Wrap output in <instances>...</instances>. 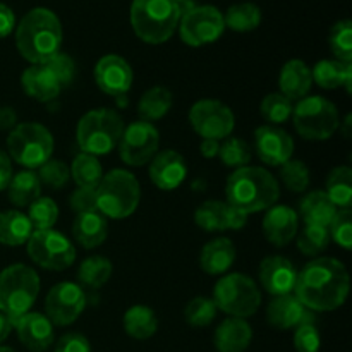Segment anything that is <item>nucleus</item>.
<instances>
[{
    "label": "nucleus",
    "mask_w": 352,
    "mask_h": 352,
    "mask_svg": "<svg viewBox=\"0 0 352 352\" xmlns=\"http://www.w3.org/2000/svg\"><path fill=\"white\" fill-rule=\"evenodd\" d=\"M322 346L320 332L311 322L296 327L294 347L298 352H318Z\"/></svg>",
    "instance_id": "obj_48"
},
{
    "label": "nucleus",
    "mask_w": 352,
    "mask_h": 352,
    "mask_svg": "<svg viewBox=\"0 0 352 352\" xmlns=\"http://www.w3.org/2000/svg\"><path fill=\"white\" fill-rule=\"evenodd\" d=\"M158 329L157 315L151 308L136 305L129 308L124 315V330L129 337L136 340H146L155 336Z\"/></svg>",
    "instance_id": "obj_32"
},
{
    "label": "nucleus",
    "mask_w": 352,
    "mask_h": 352,
    "mask_svg": "<svg viewBox=\"0 0 352 352\" xmlns=\"http://www.w3.org/2000/svg\"><path fill=\"white\" fill-rule=\"evenodd\" d=\"M298 270L284 256H267L260 263V282L268 294L287 296L294 292Z\"/></svg>",
    "instance_id": "obj_18"
},
{
    "label": "nucleus",
    "mask_w": 352,
    "mask_h": 352,
    "mask_svg": "<svg viewBox=\"0 0 352 352\" xmlns=\"http://www.w3.org/2000/svg\"><path fill=\"white\" fill-rule=\"evenodd\" d=\"M349 274L336 258L313 260L298 274L296 298L309 311H333L349 296Z\"/></svg>",
    "instance_id": "obj_1"
},
{
    "label": "nucleus",
    "mask_w": 352,
    "mask_h": 352,
    "mask_svg": "<svg viewBox=\"0 0 352 352\" xmlns=\"http://www.w3.org/2000/svg\"><path fill=\"white\" fill-rule=\"evenodd\" d=\"M55 352H91V346L82 333L71 332L58 339Z\"/></svg>",
    "instance_id": "obj_51"
},
{
    "label": "nucleus",
    "mask_w": 352,
    "mask_h": 352,
    "mask_svg": "<svg viewBox=\"0 0 352 352\" xmlns=\"http://www.w3.org/2000/svg\"><path fill=\"white\" fill-rule=\"evenodd\" d=\"M219 157L226 167L230 168H243L248 167L253 157V150L250 144L239 138H226L223 143L220 144Z\"/></svg>",
    "instance_id": "obj_38"
},
{
    "label": "nucleus",
    "mask_w": 352,
    "mask_h": 352,
    "mask_svg": "<svg viewBox=\"0 0 352 352\" xmlns=\"http://www.w3.org/2000/svg\"><path fill=\"white\" fill-rule=\"evenodd\" d=\"M122 133L124 120L116 110L96 109L81 117L76 129V140L82 153L98 157L116 150Z\"/></svg>",
    "instance_id": "obj_7"
},
{
    "label": "nucleus",
    "mask_w": 352,
    "mask_h": 352,
    "mask_svg": "<svg viewBox=\"0 0 352 352\" xmlns=\"http://www.w3.org/2000/svg\"><path fill=\"white\" fill-rule=\"evenodd\" d=\"M31 226L34 230H48L55 226L58 219V206L50 198H38L30 205L28 213Z\"/></svg>",
    "instance_id": "obj_41"
},
{
    "label": "nucleus",
    "mask_w": 352,
    "mask_h": 352,
    "mask_svg": "<svg viewBox=\"0 0 352 352\" xmlns=\"http://www.w3.org/2000/svg\"><path fill=\"white\" fill-rule=\"evenodd\" d=\"M28 215L17 210H6L0 212V244L3 246H21L28 243L33 234Z\"/></svg>",
    "instance_id": "obj_30"
},
{
    "label": "nucleus",
    "mask_w": 352,
    "mask_h": 352,
    "mask_svg": "<svg viewBox=\"0 0 352 352\" xmlns=\"http://www.w3.org/2000/svg\"><path fill=\"white\" fill-rule=\"evenodd\" d=\"M280 179L292 192H305L309 186V168L302 160H289L280 165Z\"/></svg>",
    "instance_id": "obj_45"
},
{
    "label": "nucleus",
    "mask_w": 352,
    "mask_h": 352,
    "mask_svg": "<svg viewBox=\"0 0 352 352\" xmlns=\"http://www.w3.org/2000/svg\"><path fill=\"white\" fill-rule=\"evenodd\" d=\"M12 179V164H10L9 155L0 150V191H6Z\"/></svg>",
    "instance_id": "obj_54"
},
{
    "label": "nucleus",
    "mask_w": 352,
    "mask_h": 352,
    "mask_svg": "<svg viewBox=\"0 0 352 352\" xmlns=\"http://www.w3.org/2000/svg\"><path fill=\"white\" fill-rule=\"evenodd\" d=\"M254 150L263 164L280 167L292 158L294 140L287 131L268 124L254 131Z\"/></svg>",
    "instance_id": "obj_16"
},
{
    "label": "nucleus",
    "mask_w": 352,
    "mask_h": 352,
    "mask_svg": "<svg viewBox=\"0 0 352 352\" xmlns=\"http://www.w3.org/2000/svg\"><path fill=\"white\" fill-rule=\"evenodd\" d=\"M69 170H71V177L74 179L78 188L96 189V186L100 184L103 177V168L98 158L82 153V151L72 160V167Z\"/></svg>",
    "instance_id": "obj_36"
},
{
    "label": "nucleus",
    "mask_w": 352,
    "mask_h": 352,
    "mask_svg": "<svg viewBox=\"0 0 352 352\" xmlns=\"http://www.w3.org/2000/svg\"><path fill=\"white\" fill-rule=\"evenodd\" d=\"M71 208L78 215L89 212H98L96 208V189L93 188H78L71 196Z\"/></svg>",
    "instance_id": "obj_50"
},
{
    "label": "nucleus",
    "mask_w": 352,
    "mask_h": 352,
    "mask_svg": "<svg viewBox=\"0 0 352 352\" xmlns=\"http://www.w3.org/2000/svg\"><path fill=\"white\" fill-rule=\"evenodd\" d=\"M41 195V182L33 170H23L12 175L9 186H7V196L12 205L17 208L30 206L36 201Z\"/></svg>",
    "instance_id": "obj_31"
},
{
    "label": "nucleus",
    "mask_w": 352,
    "mask_h": 352,
    "mask_svg": "<svg viewBox=\"0 0 352 352\" xmlns=\"http://www.w3.org/2000/svg\"><path fill=\"white\" fill-rule=\"evenodd\" d=\"M253 339V330L250 323L243 318H227L219 325L213 336L219 352H244Z\"/></svg>",
    "instance_id": "obj_24"
},
{
    "label": "nucleus",
    "mask_w": 352,
    "mask_h": 352,
    "mask_svg": "<svg viewBox=\"0 0 352 352\" xmlns=\"http://www.w3.org/2000/svg\"><path fill=\"white\" fill-rule=\"evenodd\" d=\"M140 199V182L124 168L110 170L96 186V208L107 219H127L136 212Z\"/></svg>",
    "instance_id": "obj_5"
},
{
    "label": "nucleus",
    "mask_w": 352,
    "mask_h": 352,
    "mask_svg": "<svg viewBox=\"0 0 352 352\" xmlns=\"http://www.w3.org/2000/svg\"><path fill=\"white\" fill-rule=\"evenodd\" d=\"M133 69L119 55H105L95 65V81L103 93L122 96L133 86Z\"/></svg>",
    "instance_id": "obj_17"
},
{
    "label": "nucleus",
    "mask_w": 352,
    "mask_h": 352,
    "mask_svg": "<svg viewBox=\"0 0 352 352\" xmlns=\"http://www.w3.org/2000/svg\"><path fill=\"white\" fill-rule=\"evenodd\" d=\"M107 219L100 212L81 213L72 223V236L85 250L98 248L107 239Z\"/></svg>",
    "instance_id": "obj_27"
},
{
    "label": "nucleus",
    "mask_w": 352,
    "mask_h": 352,
    "mask_svg": "<svg viewBox=\"0 0 352 352\" xmlns=\"http://www.w3.org/2000/svg\"><path fill=\"white\" fill-rule=\"evenodd\" d=\"M172 102L174 98H172L170 89L164 88V86H155L141 96L140 103H138V113L144 122L160 120L172 109Z\"/></svg>",
    "instance_id": "obj_33"
},
{
    "label": "nucleus",
    "mask_w": 352,
    "mask_h": 352,
    "mask_svg": "<svg viewBox=\"0 0 352 352\" xmlns=\"http://www.w3.org/2000/svg\"><path fill=\"white\" fill-rule=\"evenodd\" d=\"M21 86L30 98L47 103L58 96L62 86L54 72L45 64H36L28 67L21 76Z\"/></svg>",
    "instance_id": "obj_23"
},
{
    "label": "nucleus",
    "mask_w": 352,
    "mask_h": 352,
    "mask_svg": "<svg viewBox=\"0 0 352 352\" xmlns=\"http://www.w3.org/2000/svg\"><path fill=\"white\" fill-rule=\"evenodd\" d=\"M223 23H226V28L239 31V33L253 31L261 23V10L260 7L251 2L234 3L223 14Z\"/></svg>",
    "instance_id": "obj_35"
},
{
    "label": "nucleus",
    "mask_w": 352,
    "mask_h": 352,
    "mask_svg": "<svg viewBox=\"0 0 352 352\" xmlns=\"http://www.w3.org/2000/svg\"><path fill=\"white\" fill-rule=\"evenodd\" d=\"M179 19L181 6L174 0H133L131 6V26L144 43H165L177 30Z\"/></svg>",
    "instance_id": "obj_4"
},
{
    "label": "nucleus",
    "mask_w": 352,
    "mask_h": 352,
    "mask_svg": "<svg viewBox=\"0 0 352 352\" xmlns=\"http://www.w3.org/2000/svg\"><path fill=\"white\" fill-rule=\"evenodd\" d=\"M189 122L203 140H226L236 126L230 107L219 100H199L189 110Z\"/></svg>",
    "instance_id": "obj_14"
},
{
    "label": "nucleus",
    "mask_w": 352,
    "mask_h": 352,
    "mask_svg": "<svg viewBox=\"0 0 352 352\" xmlns=\"http://www.w3.org/2000/svg\"><path fill=\"white\" fill-rule=\"evenodd\" d=\"M330 234L327 227L306 226L298 237V250L306 256H316L329 248Z\"/></svg>",
    "instance_id": "obj_43"
},
{
    "label": "nucleus",
    "mask_w": 352,
    "mask_h": 352,
    "mask_svg": "<svg viewBox=\"0 0 352 352\" xmlns=\"http://www.w3.org/2000/svg\"><path fill=\"white\" fill-rule=\"evenodd\" d=\"M86 308V294L74 282H60L50 289L45 299V316L52 325L67 327L81 316Z\"/></svg>",
    "instance_id": "obj_15"
},
{
    "label": "nucleus",
    "mask_w": 352,
    "mask_h": 352,
    "mask_svg": "<svg viewBox=\"0 0 352 352\" xmlns=\"http://www.w3.org/2000/svg\"><path fill=\"white\" fill-rule=\"evenodd\" d=\"M330 48L337 60L344 64L352 62V23L351 21H339L330 31Z\"/></svg>",
    "instance_id": "obj_42"
},
{
    "label": "nucleus",
    "mask_w": 352,
    "mask_h": 352,
    "mask_svg": "<svg viewBox=\"0 0 352 352\" xmlns=\"http://www.w3.org/2000/svg\"><path fill=\"white\" fill-rule=\"evenodd\" d=\"M248 223V215L243 213L241 210L234 208V206L227 205L226 206V215H223V229H232L239 230L243 227H246Z\"/></svg>",
    "instance_id": "obj_52"
},
{
    "label": "nucleus",
    "mask_w": 352,
    "mask_h": 352,
    "mask_svg": "<svg viewBox=\"0 0 352 352\" xmlns=\"http://www.w3.org/2000/svg\"><path fill=\"white\" fill-rule=\"evenodd\" d=\"M38 179H40L41 184L48 186L54 191H58L64 186H67L69 179H71V170H69L67 165L60 160H48L47 164H43L38 172Z\"/></svg>",
    "instance_id": "obj_46"
},
{
    "label": "nucleus",
    "mask_w": 352,
    "mask_h": 352,
    "mask_svg": "<svg viewBox=\"0 0 352 352\" xmlns=\"http://www.w3.org/2000/svg\"><path fill=\"white\" fill-rule=\"evenodd\" d=\"M7 150L16 164L33 170L52 158L54 136L43 124H17L7 138Z\"/></svg>",
    "instance_id": "obj_9"
},
{
    "label": "nucleus",
    "mask_w": 352,
    "mask_h": 352,
    "mask_svg": "<svg viewBox=\"0 0 352 352\" xmlns=\"http://www.w3.org/2000/svg\"><path fill=\"white\" fill-rule=\"evenodd\" d=\"M292 122L302 140L325 141L340 127L337 107L323 96H306L292 109Z\"/></svg>",
    "instance_id": "obj_8"
},
{
    "label": "nucleus",
    "mask_w": 352,
    "mask_h": 352,
    "mask_svg": "<svg viewBox=\"0 0 352 352\" xmlns=\"http://www.w3.org/2000/svg\"><path fill=\"white\" fill-rule=\"evenodd\" d=\"M16 122V113L9 107H2L0 109V129H6V127L14 126Z\"/></svg>",
    "instance_id": "obj_56"
},
{
    "label": "nucleus",
    "mask_w": 352,
    "mask_h": 352,
    "mask_svg": "<svg viewBox=\"0 0 352 352\" xmlns=\"http://www.w3.org/2000/svg\"><path fill=\"white\" fill-rule=\"evenodd\" d=\"M14 26H16V17H14V12L6 6V3L0 2V40L9 36V34L12 33Z\"/></svg>",
    "instance_id": "obj_53"
},
{
    "label": "nucleus",
    "mask_w": 352,
    "mask_h": 352,
    "mask_svg": "<svg viewBox=\"0 0 352 352\" xmlns=\"http://www.w3.org/2000/svg\"><path fill=\"white\" fill-rule=\"evenodd\" d=\"M184 316L189 325L196 327V329H203V327H208L215 320L217 306L213 299L199 296V298H195L186 306Z\"/></svg>",
    "instance_id": "obj_44"
},
{
    "label": "nucleus",
    "mask_w": 352,
    "mask_h": 352,
    "mask_svg": "<svg viewBox=\"0 0 352 352\" xmlns=\"http://www.w3.org/2000/svg\"><path fill=\"white\" fill-rule=\"evenodd\" d=\"M174 2H177L179 6H184V3H188L189 0H174Z\"/></svg>",
    "instance_id": "obj_60"
},
{
    "label": "nucleus",
    "mask_w": 352,
    "mask_h": 352,
    "mask_svg": "<svg viewBox=\"0 0 352 352\" xmlns=\"http://www.w3.org/2000/svg\"><path fill=\"white\" fill-rule=\"evenodd\" d=\"M226 196L227 205L250 215L272 208L280 196V188L267 168L248 165L227 179Z\"/></svg>",
    "instance_id": "obj_3"
},
{
    "label": "nucleus",
    "mask_w": 352,
    "mask_h": 352,
    "mask_svg": "<svg viewBox=\"0 0 352 352\" xmlns=\"http://www.w3.org/2000/svg\"><path fill=\"white\" fill-rule=\"evenodd\" d=\"M220 150V143L215 140H203L201 144H199V151L205 158H213L219 155Z\"/></svg>",
    "instance_id": "obj_55"
},
{
    "label": "nucleus",
    "mask_w": 352,
    "mask_h": 352,
    "mask_svg": "<svg viewBox=\"0 0 352 352\" xmlns=\"http://www.w3.org/2000/svg\"><path fill=\"white\" fill-rule=\"evenodd\" d=\"M311 78L320 88L336 89L344 86L346 91L352 93V65L339 60H320L313 67Z\"/></svg>",
    "instance_id": "obj_29"
},
{
    "label": "nucleus",
    "mask_w": 352,
    "mask_h": 352,
    "mask_svg": "<svg viewBox=\"0 0 352 352\" xmlns=\"http://www.w3.org/2000/svg\"><path fill=\"white\" fill-rule=\"evenodd\" d=\"M349 126H351V116L346 119V138H349Z\"/></svg>",
    "instance_id": "obj_58"
},
{
    "label": "nucleus",
    "mask_w": 352,
    "mask_h": 352,
    "mask_svg": "<svg viewBox=\"0 0 352 352\" xmlns=\"http://www.w3.org/2000/svg\"><path fill=\"white\" fill-rule=\"evenodd\" d=\"M28 254L41 268L60 272L76 260V250L71 241L54 229L33 230L28 239Z\"/></svg>",
    "instance_id": "obj_12"
},
{
    "label": "nucleus",
    "mask_w": 352,
    "mask_h": 352,
    "mask_svg": "<svg viewBox=\"0 0 352 352\" xmlns=\"http://www.w3.org/2000/svg\"><path fill=\"white\" fill-rule=\"evenodd\" d=\"M217 309L232 318H250L261 305V292L253 278L243 274H229L217 282L213 289Z\"/></svg>",
    "instance_id": "obj_10"
},
{
    "label": "nucleus",
    "mask_w": 352,
    "mask_h": 352,
    "mask_svg": "<svg viewBox=\"0 0 352 352\" xmlns=\"http://www.w3.org/2000/svg\"><path fill=\"white\" fill-rule=\"evenodd\" d=\"M292 102L284 96L282 93H270L263 98L260 107V112L263 116V119L267 122H270V126L275 124H282L292 116Z\"/></svg>",
    "instance_id": "obj_39"
},
{
    "label": "nucleus",
    "mask_w": 352,
    "mask_h": 352,
    "mask_svg": "<svg viewBox=\"0 0 352 352\" xmlns=\"http://www.w3.org/2000/svg\"><path fill=\"white\" fill-rule=\"evenodd\" d=\"M0 352H16V351L10 349V347H2V346H0Z\"/></svg>",
    "instance_id": "obj_59"
},
{
    "label": "nucleus",
    "mask_w": 352,
    "mask_h": 352,
    "mask_svg": "<svg viewBox=\"0 0 352 352\" xmlns=\"http://www.w3.org/2000/svg\"><path fill=\"white\" fill-rule=\"evenodd\" d=\"M12 327L17 332L19 342L31 352H45L54 344V325L41 313H26Z\"/></svg>",
    "instance_id": "obj_19"
},
{
    "label": "nucleus",
    "mask_w": 352,
    "mask_h": 352,
    "mask_svg": "<svg viewBox=\"0 0 352 352\" xmlns=\"http://www.w3.org/2000/svg\"><path fill=\"white\" fill-rule=\"evenodd\" d=\"M329 234L339 246L349 251L352 248V212L351 210H339L329 226Z\"/></svg>",
    "instance_id": "obj_47"
},
{
    "label": "nucleus",
    "mask_w": 352,
    "mask_h": 352,
    "mask_svg": "<svg viewBox=\"0 0 352 352\" xmlns=\"http://www.w3.org/2000/svg\"><path fill=\"white\" fill-rule=\"evenodd\" d=\"M60 21L50 9L36 7L21 19L16 30V47L28 62L45 64L60 52Z\"/></svg>",
    "instance_id": "obj_2"
},
{
    "label": "nucleus",
    "mask_w": 352,
    "mask_h": 352,
    "mask_svg": "<svg viewBox=\"0 0 352 352\" xmlns=\"http://www.w3.org/2000/svg\"><path fill=\"white\" fill-rule=\"evenodd\" d=\"M267 322L277 330H291L309 323V313L296 296H278L268 305Z\"/></svg>",
    "instance_id": "obj_22"
},
{
    "label": "nucleus",
    "mask_w": 352,
    "mask_h": 352,
    "mask_svg": "<svg viewBox=\"0 0 352 352\" xmlns=\"http://www.w3.org/2000/svg\"><path fill=\"white\" fill-rule=\"evenodd\" d=\"M299 212H301V219L305 220L306 226H320L329 229L339 208L330 201L325 191H320L318 189V191L308 192L301 199Z\"/></svg>",
    "instance_id": "obj_28"
},
{
    "label": "nucleus",
    "mask_w": 352,
    "mask_h": 352,
    "mask_svg": "<svg viewBox=\"0 0 352 352\" xmlns=\"http://www.w3.org/2000/svg\"><path fill=\"white\" fill-rule=\"evenodd\" d=\"M227 203L215 201L210 199L199 205L195 213L196 226L201 227L206 232H215V230H226L223 229V215H226Z\"/></svg>",
    "instance_id": "obj_40"
},
{
    "label": "nucleus",
    "mask_w": 352,
    "mask_h": 352,
    "mask_svg": "<svg viewBox=\"0 0 352 352\" xmlns=\"http://www.w3.org/2000/svg\"><path fill=\"white\" fill-rule=\"evenodd\" d=\"M327 196L340 210H351L352 203V170L347 165L336 167L327 181Z\"/></svg>",
    "instance_id": "obj_34"
},
{
    "label": "nucleus",
    "mask_w": 352,
    "mask_h": 352,
    "mask_svg": "<svg viewBox=\"0 0 352 352\" xmlns=\"http://www.w3.org/2000/svg\"><path fill=\"white\" fill-rule=\"evenodd\" d=\"M40 292V277L26 265H10L0 272V313L16 322L30 313Z\"/></svg>",
    "instance_id": "obj_6"
},
{
    "label": "nucleus",
    "mask_w": 352,
    "mask_h": 352,
    "mask_svg": "<svg viewBox=\"0 0 352 352\" xmlns=\"http://www.w3.org/2000/svg\"><path fill=\"white\" fill-rule=\"evenodd\" d=\"M313 78L311 69L305 64L302 60H289L282 67L280 76H278V88L284 96L289 100H302L308 96L309 89H311Z\"/></svg>",
    "instance_id": "obj_25"
},
{
    "label": "nucleus",
    "mask_w": 352,
    "mask_h": 352,
    "mask_svg": "<svg viewBox=\"0 0 352 352\" xmlns=\"http://www.w3.org/2000/svg\"><path fill=\"white\" fill-rule=\"evenodd\" d=\"M299 219L296 210L287 205H274L263 219V234L268 243L282 248L298 236Z\"/></svg>",
    "instance_id": "obj_21"
},
{
    "label": "nucleus",
    "mask_w": 352,
    "mask_h": 352,
    "mask_svg": "<svg viewBox=\"0 0 352 352\" xmlns=\"http://www.w3.org/2000/svg\"><path fill=\"white\" fill-rule=\"evenodd\" d=\"M10 330H12V323H10V320L6 315L0 313V342H3L9 337Z\"/></svg>",
    "instance_id": "obj_57"
},
{
    "label": "nucleus",
    "mask_w": 352,
    "mask_h": 352,
    "mask_svg": "<svg viewBox=\"0 0 352 352\" xmlns=\"http://www.w3.org/2000/svg\"><path fill=\"white\" fill-rule=\"evenodd\" d=\"M112 275V263L105 256H89L79 265L78 278L86 287L98 289L109 282Z\"/></svg>",
    "instance_id": "obj_37"
},
{
    "label": "nucleus",
    "mask_w": 352,
    "mask_h": 352,
    "mask_svg": "<svg viewBox=\"0 0 352 352\" xmlns=\"http://www.w3.org/2000/svg\"><path fill=\"white\" fill-rule=\"evenodd\" d=\"M45 65L54 72V76L58 79L60 86L71 85V81L76 76L74 60H72L67 54H62V52H58V54L54 55L50 60L45 62Z\"/></svg>",
    "instance_id": "obj_49"
},
{
    "label": "nucleus",
    "mask_w": 352,
    "mask_h": 352,
    "mask_svg": "<svg viewBox=\"0 0 352 352\" xmlns=\"http://www.w3.org/2000/svg\"><path fill=\"white\" fill-rule=\"evenodd\" d=\"M226 30L223 14L213 6H195L188 2L181 6L179 34L189 47H203L213 43Z\"/></svg>",
    "instance_id": "obj_11"
},
{
    "label": "nucleus",
    "mask_w": 352,
    "mask_h": 352,
    "mask_svg": "<svg viewBox=\"0 0 352 352\" xmlns=\"http://www.w3.org/2000/svg\"><path fill=\"white\" fill-rule=\"evenodd\" d=\"M188 175L186 160L174 150L160 151L150 162V179L162 191H174Z\"/></svg>",
    "instance_id": "obj_20"
},
{
    "label": "nucleus",
    "mask_w": 352,
    "mask_h": 352,
    "mask_svg": "<svg viewBox=\"0 0 352 352\" xmlns=\"http://www.w3.org/2000/svg\"><path fill=\"white\" fill-rule=\"evenodd\" d=\"M236 260V248L227 237H217L210 241L199 254V267L208 275H223Z\"/></svg>",
    "instance_id": "obj_26"
},
{
    "label": "nucleus",
    "mask_w": 352,
    "mask_h": 352,
    "mask_svg": "<svg viewBox=\"0 0 352 352\" xmlns=\"http://www.w3.org/2000/svg\"><path fill=\"white\" fill-rule=\"evenodd\" d=\"M160 146V133L151 122L138 120L124 127L119 141L120 158L129 167H143L153 160Z\"/></svg>",
    "instance_id": "obj_13"
}]
</instances>
